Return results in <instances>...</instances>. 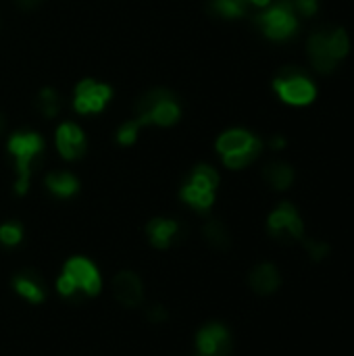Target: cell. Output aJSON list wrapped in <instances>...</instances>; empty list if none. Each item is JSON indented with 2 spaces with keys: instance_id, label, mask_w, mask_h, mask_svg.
Returning <instances> with one entry per match:
<instances>
[{
  "instance_id": "obj_1",
  "label": "cell",
  "mask_w": 354,
  "mask_h": 356,
  "mask_svg": "<svg viewBox=\"0 0 354 356\" xmlns=\"http://www.w3.org/2000/svg\"><path fill=\"white\" fill-rule=\"evenodd\" d=\"M102 279L96 265L88 258L76 256L69 258L63 267V273L56 281V290L65 298H86L100 292Z\"/></svg>"
},
{
  "instance_id": "obj_2",
  "label": "cell",
  "mask_w": 354,
  "mask_h": 356,
  "mask_svg": "<svg viewBox=\"0 0 354 356\" xmlns=\"http://www.w3.org/2000/svg\"><path fill=\"white\" fill-rule=\"evenodd\" d=\"M42 151H44V142L38 133H15L9 140V153L15 157V169H17L15 190L19 194L27 192L32 165L42 155Z\"/></svg>"
},
{
  "instance_id": "obj_3",
  "label": "cell",
  "mask_w": 354,
  "mask_h": 356,
  "mask_svg": "<svg viewBox=\"0 0 354 356\" xmlns=\"http://www.w3.org/2000/svg\"><path fill=\"white\" fill-rule=\"evenodd\" d=\"M217 151L221 153L223 163L230 169H242L256 159L261 151V142L252 137L248 131L232 129L217 140Z\"/></svg>"
},
{
  "instance_id": "obj_4",
  "label": "cell",
  "mask_w": 354,
  "mask_h": 356,
  "mask_svg": "<svg viewBox=\"0 0 354 356\" xmlns=\"http://www.w3.org/2000/svg\"><path fill=\"white\" fill-rule=\"evenodd\" d=\"M179 104L165 92L155 90L144 96L137 104V123L140 125H173L179 119Z\"/></svg>"
},
{
  "instance_id": "obj_5",
  "label": "cell",
  "mask_w": 354,
  "mask_h": 356,
  "mask_svg": "<svg viewBox=\"0 0 354 356\" xmlns=\"http://www.w3.org/2000/svg\"><path fill=\"white\" fill-rule=\"evenodd\" d=\"M258 25L273 40H283V38L292 36L296 32L294 5L290 0H281V3H277L265 15L258 17Z\"/></svg>"
},
{
  "instance_id": "obj_6",
  "label": "cell",
  "mask_w": 354,
  "mask_h": 356,
  "mask_svg": "<svg viewBox=\"0 0 354 356\" xmlns=\"http://www.w3.org/2000/svg\"><path fill=\"white\" fill-rule=\"evenodd\" d=\"M269 232L279 242L300 240L305 234V227H302V221L298 217V210L288 202L279 204L269 217Z\"/></svg>"
},
{
  "instance_id": "obj_7",
  "label": "cell",
  "mask_w": 354,
  "mask_h": 356,
  "mask_svg": "<svg viewBox=\"0 0 354 356\" xmlns=\"http://www.w3.org/2000/svg\"><path fill=\"white\" fill-rule=\"evenodd\" d=\"M232 335L221 323H208L196 333L194 356H230Z\"/></svg>"
},
{
  "instance_id": "obj_8",
  "label": "cell",
  "mask_w": 354,
  "mask_h": 356,
  "mask_svg": "<svg viewBox=\"0 0 354 356\" xmlns=\"http://www.w3.org/2000/svg\"><path fill=\"white\" fill-rule=\"evenodd\" d=\"M275 90L283 100L290 102V104H307L315 98L313 84L294 69H286L275 80Z\"/></svg>"
},
{
  "instance_id": "obj_9",
  "label": "cell",
  "mask_w": 354,
  "mask_h": 356,
  "mask_svg": "<svg viewBox=\"0 0 354 356\" xmlns=\"http://www.w3.org/2000/svg\"><path fill=\"white\" fill-rule=\"evenodd\" d=\"M113 90L107 84H98L92 80H84L78 88H76V111L82 115H90V113H100L109 100H111Z\"/></svg>"
},
{
  "instance_id": "obj_10",
  "label": "cell",
  "mask_w": 354,
  "mask_h": 356,
  "mask_svg": "<svg viewBox=\"0 0 354 356\" xmlns=\"http://www.w3.org/2000/svg\"><path fill=\"white\" fill-rule=\"evenodd\" d=\"M113 292H115V298L119 300V304H123L127 309L140 307L142 298H144V288H142V281L131 271H121V273L115 275Z\"/></svg>"
},
{
  "instance_id": "obj_11",
  "label": "cell",
  "mask_w": 354,
  "mask_h": 356,
  "mask_svg": "<svg viewBox=\"0 0 354 356\" xmlns=\"http://www.w3.org/2000/svg\"><path fill=\"white\" fill-rule=\"evenodd\" d=\"M56 148L63 159L76 161L86 153V137L84 131L76 123H63L56 129Z\"/></svg>"
},
{
  "instance_id": "obj_12",
  "label": "cell",
  "mask_w": 354,
  "mask_h": 356,
  "mask_svg": "<svg viewBox=\"0 0 354 356\" xmlns=\"http://www.w3.org/2000/svg\"><path fill=\"white\" fill-rule=\"evenodd\" d=\"M13 288L25 300L40 304L46 298V283L36 271H21L13 277Z\"/></svg>"
},
{
  "instance_id": "obj_13",
  "label": "cell",
  "mask_w": 354,
  "mask_h": 356,
  "mask_svg": "<svg viewBox=\"0 0 354 356\" xmlns=\"http://www.w3.org/2000/svg\"><path fill=\"white\" fill-rule=\"evenodd\" d=\"M250 288L261 294V296H267V294H273L277 288H279V283H281V277H279V271L269 265V263H263L258 267H254L250 271Z\"/></svg>"
},
{
  "instance_id": "obj_14",
  "label": "cell",
  "mask_w": 354,
  "mask_h": 356,
  "mask_svg": "<svg viewBox=\"0 0 354 356\" xmlns=\"http://www.w3.org/2000/svg\"><path fill=\"white\" fill-rule=\"evenodd\" d=\"M309 54H311V60L315 65L317 71L321 74H327L335 67V56L331 54V48H329V36L327 34H313L311 40H309Z\"/></svg>"
},
{
  "instance_id": "obj_15",
  "label": "cell",
  "mask_w": 354,
  "mask_h": 356,
  "mask_svg": "<svg viewBox=\"0 0 354 356\" xmlns=\"http://www.w3.org/2000/svg\"><path fill=\"white\" fill-rule=\"evenodd\" d=\"M148 240L157 248H169L179 234V225L173 219H153L146 227Z\"/></svg>"
},
{
  "instance_id": "obj_16",
  "label": "cell",
  "mask_w": 354,
  "mask_h": 356,
  "mask_svg": "<svg viewBox=\"0 0 354 356\" xmlns=\"http://www.w3.org/2000/svg\"><path fill=\"white\" fill-rule=\"evenodd\" d=\"M46 188L54 196H58V198H69V196H74L78 192L80 183H78V179L71 175V173L60 171V173H50L46 177Z\"/></svg>"
},
{
  "instance_id": "obj_17",
  "label": "cell",
  "mask_w": 354,
  "mask_h": 356,
  "mask_svg": "<svg viewBox=\"0 0 354 356\" xmlns=\"http://www.w3.org/2000/svg\"><path fill=\"white\" fill-rule=\"evenodd\" d=\"M188 186H192L196 190H202V192H215V188L219 186V175L212 167L200 165L192 171Z\"/></svg>"
},
{
  "instance_id": "obj_18",
  "label": "cell",
  "mask_w": 354,
  "mask_h": 356,
  "mask_svg": "<svg viewBox=\"0 0 354 356\" xmlns=\"http://www.w3.org/2000/svg\"><path fill=\"white\" fill-rule=\"evenodd\" d=\"M265 179L275 190H286V188H290V183L294 179V171L283 163H273L265 169Z\"/></svg>"
},
{
  "instance_id": "obj_19",
  "label": "cell",
  "mask_w": 354,
  "mask_h": 356,
  "mask_svg": "<svg viewBox=\"0 0 354 356\" xmlns=\"http://www.w3.org/2000/svg\"><path fill=\"white\" fill-rule=\"evenodd\" d=\"M204 238H206V242H208L212 248H217V250H225V248H230V244H232L230 232H228L225 225L219 223V221H208V223L204 225Z\"/></svg>"
},
{
  "instance_id": "obj_20",
  "label": "cell",
  "mask_w": 354,
  "mask_h": 356,
  "mask_svg": "<svg viewBox=\"0 0 354 356\" xmlns=\"http://www.w3.org/2000/svg\"><path fill=\"white\" fill-rule=\"evenodd\" d=\"M181 200L196 210H208L212 206V200H215V192H202L186 183L181 188Z\"/></svg>"
},
{
  "instance_id": "obj_21",
  "label": "cell",
  "mask_w": 354,
  "mask_h": 356,
  "mask_svg": "<svg viewBox=\"0 0 354 356\" xmlns=\"http://www.w3.org/2000/svg\"><path fill=\"white\" fill-rule=\"evenodd\" d=\"M212 9L223 17H242L246 13V0H212Z\"/></svg>"
},
{
  "instance_id": "obj_22",
  "label": "cell",
  "mask_w": 354,
  "mask_h": 356,
  "mask_svg": "<svg viewBox=\"0 0 354 356\" xmlns=\"http://www.w3.org/2000/svg\"><path fill=\"white\" fill-rule=\"evenodd\" d=\"M23 238V230L17 223H5L0 227V242L5 246H17Z\"/></svg>"
},
{
  "instance_id": "obj_23",
  "label": "cell",
  "mask_w": 354,
  "mask_h": 356,
  "mask_svg": "<svg viewBox=\"0 0 354 356\" xmlns=\"http://www.w3.org/2000/svg\"><path fill=\"white\" fill-rule=\"evenodd\" d=\"M58 104H60V100H58V96H56L52 90H44V92L40 94L38 107H40V111H42L46 117H54V115L58 113Z\"/></svg>"
},
{
  "instance_id": "obj_24",
  "label": "cell",
  "mask_w": 354,
  "mask_h": 356,
  "mask_svg": "<svg viewBox=\"0 0 354 356\" xmlns=\"http://www.w3.org/2000/svg\"><path fill=\"white\" fill-rule=\"evenodd\" d=\"M329 48H331V54L335 58H342L348 52V38L342 30H338L335 34L329 36Z\"/></svg>"
},
{
  "instance_id": "obj_25",
  "label": "cell",
  "mask_w": 354,
  "mask_h": 356,
  "mask_svg": "<svg viewBox=\"0 0 354 356\" xmlns=\"http://www.w3.org/2000/svg\"><path fill=\"white\" fill-rule=\"evenodd\" d=\"M137 129H140V123H137V121H129V123H125V125L117 131L119 144H123V146L133 144L135 137H137Z\"/></svg>"
},
{
  "instance_id": "obj_26",
  "label": "cell",
  "mask_w": 354,
  "mask_h": 356,
  "mask_svg": "<svg viewBox=\"0 0 354 356\" xmlns=\"http://www.w3.org/2000/svg\"><path fill=\"white\" fill-rule=\"evenodd\" d=\"M305 246H307V252L311 254L313 260H323L329 252V246L323 242H317V240H309V242H305Z\"/></svg>"
},
{
  "instance_id": "obj_27",
  "label": "cell",
  "mask_w": 354,
  "mask_h": 356,
  "mask_svg": "<svg viewBox=\"0 0 354 356\" xmlns=\"http://www.w3.org/2000/svg\"><path fill=\"white\" fill-rule=\"evenodd\" d=\"M296 7L302 15L311 17L317 11V0H296Z\"/></svg>"
},
{
  "instance_id": "obj_28",
  "label": "cell",
  "mask_w": 354,
  "mask_h": 356,
  "mask_svg": "<svg viewBox=\"0 0 354 356\" xmlns=\"http://www.w3.org/2000/svg\"><path fill=\"white\" fill-rule=\"evenodd\" d=\"M148 319H151L153 323H161V321L167 319V313H165L163 307H151V309H148Z\"/></svg>"
},
{
  "instance_id": "obj_29",
  "label": "cell",
  "mask_w": 354,
  "mask_h": 356,
  "mask_svg": "<svg viewBox=\"0 0 354 356\" xmlns=\"http://www.w3.org/2000/svg\"><path fill=\"white\" fill-rule=\"evenodd\" d=\"M273 146H275V148L283 146V140H281V137H275V140H273Z\"/></svg>"
},
{
  "instance_id": "obj_30",
  "label": "cell",
  "mask_w": 354,
  "mask_h": 356,
  "mask_svg": "<svg viewBox=\"0 0 354 356\" xmlns=\"http://www.w3.org/2000/svg\"><path fill=\"white\" fill-rule=\"evenodd\" d=\"M254 5H258V7H265V5H269V0H252Z\"/></svg>"
}]
</instances>
